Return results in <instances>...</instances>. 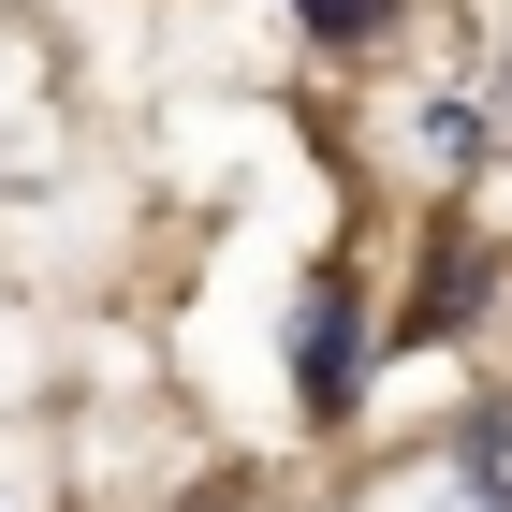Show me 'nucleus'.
<instances>
[{"label":"nucleus","mask_w":512,"mask_h":512,"mask_svg":"<svg viewBox=\"0 0 512 512\" xmlns=\"http://www.w3.org/2000/svg\"><path fill=\"white\" fill-rule=\"evenodd\" d=\"M191 512H235V483H205V498H191Z\"/></svg>","instance_id":"7ed1b4c3"},{"label":"nucleus","mask_w":512,"mask_h":512,"mask_svg":"<svg viewBox=\"0 0 512 512\" xmlns=\"http://www.w3.org/2000/svg\"><path fill=\"white\" fill-rule=\"evenodd\" d=\"M322 44H366V30H395V0H293Z\"/></svg>","instance_id":"f03ea898"},{"label":"nucleus","mask_w":512,"mask_h":512,"mask_svg":"<svg viewBox=\"0 0 512 512\" xmlns=\"http://www.w3.org/2000/svg\"><path fill=\"white\" fill-rule=\"evenodd\" d=\"M352 352H366V293L352 278H308V308H293V381H308L322 425L352 410Z\"/></svg>","instance_id":"f257e3e1"}]
</instances>
